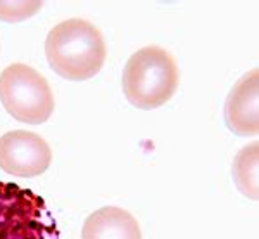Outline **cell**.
Returning <instances> with one entry per match:
<instances>
[{
    "mask_svg": "<svg viewBox=\"0 0 259 239\" xmlns=\"http://www.w3.org/2000/svg\"><path fill=\"white\" fill-rule=\"evenodd\" d=\"M44 2H0V19L7 23H18L36 14Z\"/></svg>",
    "mask_w": 259,
    "mask_h": 239,
    "instance_id": "9",
    "label": "cell"
},
{
    "mask_svg": "<svg viewBox=\"0 0 259 239\" xmlns=\"http://www.w3.org/2000/svg\"><path fill=\"white\" fill-rule=\"evenodd\" d=\"M180 71L173 56L157 45L137 50L123 71V92L139 110H156L173 97Z\"/></svg>",
    "mask_w": 259,
    "mask_h": 239,
    "instance_id": "2",
    "label": "cell"
},
{
    "mask_svg": "<svg viewBox=\"0 0 259 239\" xmlns=\"http://www.w3.org/2000/svg\"><path fill=\"white\" fill-rule=\"evenodd\" d=\"M0 239H61V232L41 196L0 182Z\"/></svg>",
    "mask_w": 259,
    "mask_h": 239,
    "instance_id": "3",
    "label": "cell"
},
{
    "mask_svg": "<svg viewBox=\"0 0 259 239\" xmlns=\"http://www.w3.org/2000/svg\"><path fill=\"white\" fill-rule=\"evenodd\" d=\"M0 100L12 118L23 123L40 125L54 113V94L47 78L23 62L2 71Z\"/></svg>",
    "mask_w": 259,
    "mask_h": 239,
    "instance_id": "4",
    "label": "cell"
},
{
    "mask_svg": "<svg viewBox=\"0 0 259 239\" xmlns=\"http://www.w3.org/2000/svg\"><path fill=\"white\" fill-rule=\"evenodd\" d=\"M259 73H245L230 90L225 103V120L233 133L250 137L259 133Z\"/></svg>",
    "mask_w": 259,
    "mask_h": 239,
    "instance_id": "6",
    "label": "cell"
},
{
    "mask_svg": "<svg viewBox=\"0 0 259 239\" xmlns=\"http://www.w3.org/2000/svg\"><path fill=\"white\" fill-rule=\"evenodd\" d=\"M259 144L252 142L250 146H245L239 151V154L233 159V180L240 192L247 198L257 199L259 196Z\"/></svg>",
    "mask_w": 259,
    "mask_h": 239,
    "instance_id": "8",
    "label": "cell"
},
{
    "mask_svg": "<svg viewBox=\"0 0 259 239\" xmlns=\"http://www.w3.org/2000/svg\"><path fill=\"white\" fill-rule=\"evenodd\" d=\"M81 239H142V230L126 210L104 207L85 220Z\"/></svg>",
    "mask_w": 259,
    "mask_h": 239,
    "instance_id": "7",
    "label": "cell"
},
{
    "mask_svg": "<svg viewBox=\"0 0 259 239\" xmlns=\"http://www.w3.org/2000/svg\"><path fill=\"white\" fill-rule=\"evenodd\" d=\"M52 151L47 141L28 130L0 137V170L16 177H36L49 170Z\"/></svg>",
    "mask_w": 259,
    "mask_h": 239,
    "instance_id": "5",
    "label": "cell"
},
{
    "mask_svg": "<svg viewBox=\"0 0 259 239\" xmlns=\"http://www.w3.org/2000/svg\"><path fill=\"white\" fill-rule=\"evenodd\" d=\"M45 54L50 68L59 77L83 82L102 70L107 49L97 26L81 18H73L49 31Z\"/></svg>",
    "mask_w": 259,
    "mask_h": 239,
    "instance_id": "1",
    "label": "cell"
}]
</instances>
